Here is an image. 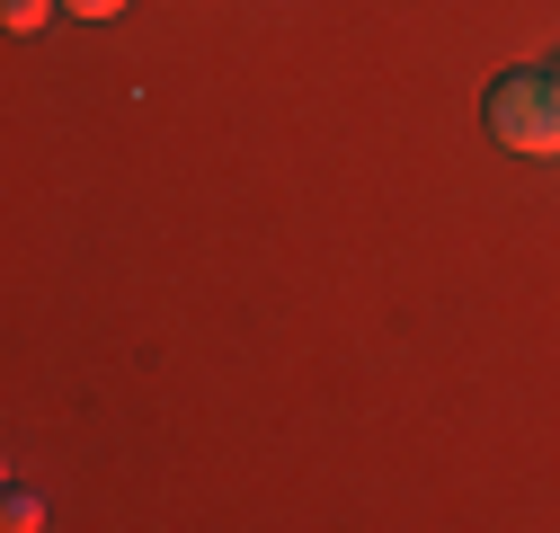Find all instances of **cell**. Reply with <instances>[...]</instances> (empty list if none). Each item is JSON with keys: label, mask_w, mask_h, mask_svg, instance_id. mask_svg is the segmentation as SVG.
<instances>
[{"label": "cell", "mask_w": 560, "mask_h": 533, "mask_svg": "<svg viewBox=\"0 0 560 533\" xmlns=\"http://www.w3.org/2000/svg\"><path fill=\"white\" fill-rule=\"evenodd\" d=\"M489 143H508L525 161H560V72H499L480 90Z\"/></svg>", "instance_id": "1"}, {"label": "cell", "mask_w": 560, "mask_h": 533, "mask_svg": "<svg viewBox=\"0 0 560 533\" xmlns=\"http://www.w3.org/2000/svg\"><path fill=\"white\" fill-rule=\"evenodd\" d=\"M54 10H62V0H0V19H10L19 36H36V27L54 19Z\"/></svg>", "instance_id": "2"}, {"label": "cell", "mask_w": 560, "mask_h": 533, "mask_svg": "<svg viewBox=\"0 0 560 533\" xmlns=\"http://www.w3.org/2000/svg\"><path fill=\"white\" fill-rule=\"evenodd\" d=\"M62 19H125V0H62Z\"/></svg>", "instance_id": "3"}]
</instances>
